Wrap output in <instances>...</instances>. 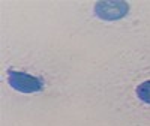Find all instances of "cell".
<instances>
[{
	"mask_svg": "<svg viewBox=\"0 0 150 126\" xmlns=\"http://www.w3.org/2000/svg\"><path fill=\"white\" fill-rule=\"evenodd\" d=\"M129 5L126 2H98L95 5V14L98 18L114 21L128 14Z\"/></svg>",
	"mask_w": 150,
	"mask_h": 126,
	"instance_id": "2",
	"label": "cell"
},
{
	"mask_svg": "<svg viewBox=\"0 0 150 126\" xmlns=\"http://www.w3.org/2000/svg\"><path fill=\"white\" fill-rule=\"evenodd\" d=\"M8 83L12 89L21 93H36L44 89V81L35 75L21 72V71H8Z\"/></svg>",
	"mask_w": 150,
	"mask_h": 126,
	"instance_id": "1",
	"label": "cell"
},
{
	"mask_svg": "<svg viewBox=\"0 0 150 126\" xmlns=\"http://www.w3.org/2000/svg\"><path fill=\"white\" fill-rule=\"evenodd\" d=\"M137 96L141 102L149 104L150 105V80L141 83L138 87H137Z\"/></svg>",
	"mask_w": 150,
	"mask_h": 126,
	"instance_id": "3",
	"label": "cell"
}]
</instances>
